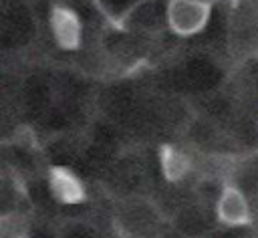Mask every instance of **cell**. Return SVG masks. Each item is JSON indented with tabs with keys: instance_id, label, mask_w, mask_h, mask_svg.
I'll use <instances>...</instances> for the list:
<instances>
[{
	"instance_id": "6da1fadb",
	"label": "cell",
	"mask_w": 258,
	"mask_h": 238,
	"mask_svg": "<svg viewBox=\"0 0 258 238\" xmlns=\"http://www.w3.org/2000/svg\"><path fill=\"white\" fill-rule=\"evenodd\" d=\"M216 0H165L167 28L177 36H194L206 30Z\"/></svg>"
},
{
	"instance_id": "7a4b0ae2",
	"label": "cell",
	"mask_w": 258,
	"mask_h": 238,
	"mask_svg": "<svg viewBox=\"0 0 258 238\" xmlns=\"http://www.w3.org/2000/svg\"><path fill=\"white\" fill-rule=\"evenodd\" d=\"M216 210V218L218 222H222L226 228H242L250 224L252 212H250V204L246 194L242 192L240 186L234 184H226L216 198L214 204Z\"/></svg>"
},
{
	"instance_id": "3957f363",
	"label": "cell",
	"mask_w": 258,
	"mask_h": 238,
	"mask_svg": "<svg viewBox=\"0 0 258 238\" xmlns=\"http://www.w3.org/2000/svg\"><path fill=\"white\" fill-rule=\"evenodd\" d=\"M50 30L54 42L62 50H77L83 42V22L81 16L69 6H52L50 16Z\"/></svg>"
},
{
	"instance_id": "277c9868",
	"label": "cell",
	"mask_w": 258,
	"mask_h": 238,
	"mask_svg": "<svg viewBox=\"0 0 258 238\" xmlns=\"http://www.w3.org/2000/svg\"><path fill=\"white\" fill-rule=\"evenodd\" d=\"M48 190L60 204L67 206H77L87 196L81 177L67 167H52L48 171Z\"/></svg>"
},
{
	"instance_id": "5b68a950",
	"label": "cell",
	"mask_w": 258,
	"mask_h": 238,
	"mask_svg": "<svg viewBox=\"0 0 258 238\" xmlns=\"http://www.w3.org/2000/svg\"><path fill=\"white\" fill-rule=\"evenodd\" d=\"M147 2L151 0H93L95 8L115 28H125L127 22L137 14V10Z\"/></svg>"
},
{
	"instance_id": "8992f818",
	"label": "cell",
	"mask_w": 258,
	"mask_h": 238,
	"mask_svg": "<svg viewBox=\"0 0 258 238\" xmlns=\"http://www.w3.org/2000/svg\"><path fill=\"white\" fill-rule=\"evenodd\" d=\"M159 161H161V171H163V175H165L169 182H179V180H183V177L189 173V167H191L189 157H187L181 149H177V147H173V145H163V147H161Z\"/></svg>"
},
{
	"instance_id": "52a82bcc",
	"label": "cell",
	"mask_w": 258,
	"mask_h": 238,
	"mask_svg": "<svg viewBox=\"0 0 258 238\" xmlns=\"http://www.w3.org/2000/svg\"><path fill=\"white\" fill-rule=\"evenodd\" d=\"M0 238H28L26 218L18 212L4 214L0 222Z\"/></svg>"
}]
</instances>
